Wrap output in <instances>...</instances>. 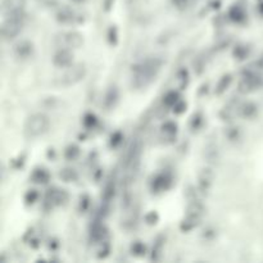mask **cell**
Masks as SVG:
<instances>
[{
	"label": "cell",
	"instance_id": "6da1fadb",
	"mask_svg": "<svg viewBox=\"0 0 263 263\" xmlns=\"http://www.w3.org/2000/svg\"><path fill=\"white\" fill-rule=\"evenodd\" d=\"M163 65L161 58H149L137 63L132 67V84L137 89H142L150 85L155 80Z\"/></svg>",
	"mask_w": 263,
	"mask_h": 263
},
{
	"label": "cell",
	"instance_id": "7a4b0ae2",
	"mask_svg": "<svg viewBox=\"0 0 263 263\" xmlns=\"http://www.w3.org/2000/svg\"><path fill=\"white\" fill-rule=\"evenodd\" d=\"M23 21H25L23 10L6 14V18L4 19L3 25H1V35L4 39L13 40L14 37L18 36L22 31V27H23Z\"/></svg>",
	"mask_w": 263,
	"mask_h": 263
},
{
	"label": "cell",
	"instance_id": "3957f363",
	"mask_svg": "<svg viewBox=\"0 0 263 263\" xmlns=\"http://www.w3.org/2000/svg\"><path fill=\"white\" fill-rule=\"evenodd\" d=\"M49 125L50 121L48 116L43 115V113H35L31 117L27 118L25 124V131L30 137L41 136L47 132Z\"/></svg>",
	"mask_w": 263,
	"mask_h": 263
},
{
	"label": "cell",
	"instance_id": "277c9868",
	"mask_svg": "<svg viewBox=\"0 0 263 263\" xmlns=\"http://www.w3.org/2000/svg\"><path fill=\"white\" fill-rule=\"evenodd\" d=\"M86 76V67L85 65H72L71 67L67 68V71L57 80V84L59 86H73V85L78 84L80 81H82Z\"/></svg>",
	"mask_w": 263,
	"mask_h": 263
},
{
	"label": "cell",
	"instance_id": "5b68a950",
	"mask_svg": "<svg viewBox=\"0 0 263 263\" xmlns=\"http://www.w3.org/2000/svg\"><path fill=\"white\" fill-rule=\"evenodd\" d=\"M54 43L59 49H78L84 44V36L77 31L62 32L57 35Z\"/></svg>",
	"mask_w": 263,
	"mask_h": 263
},
{
	"label": "cell",
	"instance_id": "8992f818",
	"mask_svg": "<svg viewBox=\"0 0 263 263\" xmlns=\"http://www.w3.org/2000/svg\"><path fill=\"white\" fill-rule=\"evenodd\" d=\"M263 85V78L261 77L257 72L254 71H247L243 74L242 80L239 82L238 90L239 93L242 94H248L252 93V91H256V90L260 89Z\"/></svg>",
	"mask_w": 263,
	"mask_h": 263
},
{
	"label": "cell",
	"instance_id": "52a82bcc",
	"mask_svg": "<svg viewBox=\"0 0 263 263\" xmlns=\"http://www.w3.org/2000/svg\"><path fill=\"white\" fill-rule=\"evenodd\" d=\"M53 63L58 68H68L73 65V53L69 49H58L53 57Z\"/></svg>",
	"mask_w": 263,
	"mask_h": 263
},
{
	"label": "cell",
	"instance_id": "ba28073f",
	"mask_svg": "<svg viewBox=\"0 0 263 263\" xmlns=\"http://www.w3.org/2000/svg\"><path fill=\"white\" fill-rule=\"evenodd\" d=\"M67 200H68V194L65 190H61L58 188H53V189L48 190L47 197H45V201H47V204H49L50 207L62 205Z\"/></svg>",
	"mask_w": 263,
	"mask_h": 263
},
{
	"label": "cell",
	"instance_id": "9c48e42d",
	"mask_svg": "<svg viewBox=\"0 0 263 263\" xmlns=\"http://www.w3.org/2000/svg\"><path fill=\"white\" fill-rule=\"evenodd\" d=\"M172 184V179L168 174H158L153 177L152 183H150V188L154 193H161L167 190Z\"/></svg>",
	"mask_w": 263,
	"mask_h": 263
},
{
	"label": "cell",
	"instance_id": "30bf717a",
	"mask_svg": "<svg viewBox=\"0 0 263 263\" xmlns=\"http://www.w3.org/2000/svg\"><path fill=\"white\" fill-rule=\"evenodd\" d=\"M34 44L28 40H22L14 47V56L21 61H26V59L31 58L34 54Z\"/></svg>",
	"mask_w": 263,
	"mask_h": 263
},
{
	"label": "cell",
	"instance_id": "8fae6325",
	"mask_svg": "<svg viewBox=\"0 0 263 263\" xmlns=\"http://www.w3.org/2000/svg\"><path fill=\"white\" fill-rule=\"evenodd\" d=\"M107 236H108V230L104 225L99 223V221H96L95 223L91 227V231H90V239L91 242L94 243H100L107 240Z\"/></svg>",
	"mask_w": 263,
	"mask_h": 263
},
{
	"label": "cell",
	"instance_id": "7c38bea8",
	"mask_svg": "<svg viewBox=\"0 0 263 263\" xmlns=\"http://www.w3.org/2000/svg\"><path fill=\"white\" fill-rule=\"evenodd\" d=\"M214 175L212 172L210 168H204V170H201V172L199 174V189L201 192H208L210 189V186H212V183H213Z\"/></svg>",
	"mask_w": 263,
	"mask_h": 263
},
{
	"label": "cell",
	"instance_id": "4fadbf2b",
	"mask_svg": "<svg viewBox=\"0 0 263 263\" xmlns=\"http://www.w3.org/2000/svg\"><path fill=\"white\" fill-rule=\"evenodd\" d=\"M26 5V0H4L3 1V12L4 14L10 13L22 12Z\"/></svg>",
	"mask_w": 263,
	"mask_h": 263
},
{
	"label": "cell",
	"instance_id": "5bb4252c",
	"mask_svg": "<svg viewBox=\"0 0 263 263\" xmlns=\"http://www.w3.org/2000/svg\"><path fill=\"white\" fill-rule=\"evenodd\" d=\"M118 99H120V91L117 86H111L104 96V107L107 109H113L117 105Z\"/></svg>",
	"mask_w": 263,
	"mask_h": 263
},
{
	"label": "cell",
	"instance_id": "9a60e30c",
	"mask_svg": "<svg viewBox=\"0 0 263 263\" xmlns=\"http://www.w3.org/2000/svg\"><path fill=\"white\" fill-rule=\"evenodd\" d=\"M32 183L39 184V185H47L50 181V174L47 168L43 167H37L35 168L34 172L31 175Z\"/></svg>",
	"mask_w": 263,
	"mask_h": 263
},
{
	"label": "cell",
	"instance_id": "2e32d148",
	"mask_svg": "<svg viewBox=\"0 0 263 263\" xmlns=\"http://www.w3.org/2000/svg\"><path fill=\"white\" fill-rule=\"evenodd\" d=\"M56 18L62 25H72V23H74L77 17H76L73 10H71L69 8H62V9L57 13Z\"/></svg>",
	"mask_w": 263,
	"mask_h": 263
},
{
	"label": "cell",
	"instance_id": "e0dca14e",
	"mask_svg": "<svg viewBox=\"0 0 263 263\" xmlns=\"http://www.w3.org/2000/svg\"><path fill=\"white\" fill-rule=\"evenodd\" d=\"M238 111L242 117L248 118V120H252V118H254L256 116H257L258 107L254 104V103L247 102V103H244V104L240 105Z\"/></svg>",
	"mask_w": 263,
	"mask_h": 263
},
{
	"label": "cell",
	"instance_id": "ac0fdd59",
	"mask_svg": "<svg viewBox=\"0 0 263 263\" xmlns=\"http://www.w3.org/2000/svg\"><path fill=\"white\" fill-rule=\"evenodd\" d=\"M116 194V183L115 180H109L108 183L105 184L104 190H103V195H102V200L103 203H111V200L115 198Z\"/></svg>",
	"mask_w": 263,
	"mask_h": 263
},
{
	"label": "cell",
	"instance_id": "d6986e66",
	"mask_svg": "<svg viewBox=\"0 0 263 263\" xmlns=\"http://www.w3.org/2000/svg\"><path fill=\"white\" fill-rule=\"evenodd\" d=\"M232 82V76L230 73H226L223 74L222 77L218 80V82H217L216 85V90H214V93L217 94V95H222L225 91H226L227 89L230 87V85H231Z\"/></svg>",
	"mask_w": 263,
	"mask_h": 263
},
{
	"label": "cell",
	"instance_id": "ffe728a7",
	"mask_svg": "<svg viewBox=\"0 0 263 263\" xmlns=\"http://www.w3.org/2000/svg\"><path fill=\"white\" fill-rule=\"evenodd\" d=\"M199 221H200V217L189 216V214H186L185 220H184L183 222H181V225H180V229H181V231H184V232L192 231L193 229H195V227L198 226Z\"/></svg>",
	"mask_w": 263,
	"mask_h": 263
},
{
	"label": "cell",
	"instance_id": "44dd1931",
	"mask_svg": "<svg viewBox=\"0 0 263 263\" xmlns=\"http://www.w3.org/2000/svg\"><path fill=\"white\" fill-rule=\"evenodd\" d=\"M189 72H188V69L185 68H181L179 72H177L176 74V78H175V81H176V86L179 90H184L186 86H188V84H189Z\"/></svg>",
	"mask_w": 263,
	"mask_h": 263
},
{
	"label": "cell",
	"instance_id": "7402d4cb",
	"mask_svg": "<svg viewBox=\"0 0 263 263\" xmlns=\"http://www.w3.org/2000/svg\"><path fill=\"white\" fill-rule=\"evenodd\" d=\"M229 18L235 23H242L245 19V12L242 6L234 5L229 10Z\"/></svg>",
	"mask_w": 263,
	"mask_h": 263
},
{
	"label": "cell",
	"instance_id": "603a6c76",
	"mask_svg": "<svg viewBox=\"0 0 263 263\" xmlns=\"http://www.w3.org/2000/svg\"><path fill=\"white\" fill-rule=\"evenodd\" d=\"M161 132L164 137H167V139H172V137L176 136L177 125L172 121L164 122L161 127Z\"/></svg>",
	"mask_w": 263,
	"mask_h": 263
},
{
	"label": "cell",
	"instance_id": "cb8c5ba5",
	"mask_svg": "<svg viewBox=\"0 0 263 263\" xmlns=\"http://www.w3.org/2000/svg\"><path fill=\"white\" fill-rule=\"evenodd\" d=\"M203 210H204V207L201 204L200 201L198 200H193L188 208H186V214H189V216H195V217H200L201 213H203Z\"/></svg>",
	"mask_w": 263,
	"mask_h": 263
},
{
	"label": "cell",
	"instance_id": "d4e9b609",
	"mask_svg": "<svg viewBox=\"0 0 263 263\" xmlns=\"http://www.w3.org/2000/svg\"><path fill=\"white\" fill-rule=\"evenodd\" d=\"M180 100V94L179 91H175V90H171L168 91L163 98V104L166 107H171V108H174L175 105L177 104V102Z\"/></svg>",
	"mask_w": 263,
	"mask_h": 263
},
{
	"label": "cell",
	"instance_id": "484cf974",
	"mask_svg": "<svg viewBox=\"0 0 263 263\" xmlns=\"http://www.w3.org/2000/svg\"><path fill=\"white\" fill-rule=\"evenodd\" d=\"M81 154V150L76 144H71L66 148L65 150V158L68 161H76Z\"/></svg>",
	"mask_w": 263,
	"mask_h": 263
},
{
	"label": "cell",
	"instance_id": "4316f807",
	"mask_svg": "<svg viewBox=\"0 0 263 263\" xmlns=\"http://www.w3.org/2000/svg\"><path fill=\"white\" fill-rule=\"evenodd\" d=\"M59 177L65 181V183H73L77 180V172L73 168H63L59 174Z\"/></svg>",
	"mask_w": 263,
	"mask_h": 263
},
{
	"label": "cell",
	"instance_id": "83f0119b",
	"mask_svg": "<svg viewBox=\"0 0 263 263\" xmlns=\"http://www.w3.org/2000/svg\"><path fill=\"white\" fill-rule=\"evenodd\" d=\"M249 53H251L249 47L240 44V45H238V47L234 49V57H235L238 61H244V59L249 56Z\"/></svg>",
	"mask_w": 263,
	"mask_h": 263
},
{
	"label": "cell",
	"instance_id": "f1b7e54d",
	"mask_svg": "<svg viewBox=\"0 0 263 263\" xmlns=\"http://www.w3.org/2000/svg\"><path fill=\"white\" fill-rule=\"evenodd\" d=\"M82 122H84V126L86 127V129H94V127L98 125V117H96L94 113H86V115L84 116Z\"/></svg>",
	"mask_w": 263,
	"mask_h": 263
},
{
	"label": "cell",
	"instance_id": "f546056e",
	"mask_svg": "<svg viewBox=\"0 0 263 263\" xmlns=\"http://www.w3.org/2000/svg\"><path fill=\"white\" fill-rule=\"evenodd\" d=\"M109 252H111V244L108 243V240L100 242L99 248H98V251H96V253H98V257L99 258L107 257V256L109 254Z\"/></svg>",
	"mask_w": 263,
	"mask_h": 263
},
{
	"label": "cell",
	"instance_id": "4dcf8cb0",
	"mask_svg": "<svg viewBox=\"0 0 263 263\" xmlns=\"http://www.w3.org/2000/svg\"><path fill=\"white\" fill-rule=\"evenodd\" d=\"M145 245L142 244L141 242H135L131 245V253H132L133 256H136V257H142V256L145 254Z\"/></svg>",
	"mask_w": 263,
	"mask_h": 263
},
{
	"label": "cell",
	"instance_id": "1f68e13d",
	"mask_svg": "<svg viewBox=\"0 0 263 263\" xmlns=\"http://www.w3.org/2000/svg\"><path fill=\"white\" fill-rule=\"evenodd\" d=\"M203 125V116L201 113H195L194 116L192 117V121H190V127H192V130H199Z\"/></svg>",
	"mask_w": 263,
	"mask_h": 263
},
{
	"label": "cell",
	"instance_id": "d6a6232c",
	"mask_svg": "<svg viewBox=\"0 0 263 263\" xmlns=\"http://www.w3.org/2000/svg\"><path fill=\"white\" fill-rule=\"evenodd\" d=\"M122 140H124V135H122L121 131H116V132L112 133L111 136V146L112 148H117L122 144Z\"/></svg>",
	"mask_w": 263,
	"mask_h": 263
},
{
	"label": "cell",
	"instance_id": "836d02e7",
	"mask_svg": "<svg viewBox=\"0 0 263 263\" xmlns=\"http://www.w3.org/2000/svg\"><path fill=\"white\" fill-rule=\"evenodd\" d=\"M39 199V193H37V190H28L27 193H26L25 195V201L27 203V204H34L35 201Z\"/></svg>",
	"mask_w": 263,
	"mask_h": 263
},
{
	"label": "cell",
	"instance_id": "e575fe53",
	"mask_svg": "<svg viewBox=\"0 0 263 263\" xmlns=\"http://www.w3.org/2000/svg\"><path fill=\"white\" fill-rule=\"evenodd\" d=\"M89 205H90V198L87 197L86 194L82 195V197H81V199H80V210L81 212H85V210L89 208Z\"/></svg>",
	"mask_w": 263,
	"mask_h": 263
},
{
	"label": "cell",
	"instance_id": "d590c367",
	"mask_svg": "<svg viewBox=\"0 0 263 263\" xmlns=\"http://www.w3.org/2000/svg\"><path fill=\"white\" fill-rule=\"evenodd\" d=\"M108 39L112 45H116V44H117V30H116V27H113V26L109 28Z\"/></svg>",
	"mask_w": 263,
	"mask_h": 263
},
{
	"label": "cell",
	"instance_id": "8d00e7d4",
	"mask_svg": "<svg viewBox=\"0 0 263 263\" xmlns=\"http://www.w3.org/2000/svg\"><path fill=\"white\" fill-rule=\"evenodd\" d=\"M239 133L240 132H239L238 127H232V129H229V130H227L226 135L230 140H232V141H234V140L239 139Z\"/></svg>",
	"mask_w": 263,
	"mask_h": 263
},
{
	"label": "cell",
	"instance_id": "74e56055",
	"mask_svg": "<svg viewBox=\"0 0 263 263\" xmlns=\"http://www.w3.org/2000/svg\"><path fill=\"white\" fill-rule=\"evenodd\" d=\"M185 109H186V103L183 102V100H179L177 104L174 107V112L176 115H181V113H184Z\"/></svg>",
	"mask_w": 263,
	"mask_h": 263
},
{
	"label": "cell",
	"instance_id": "f35d334b",
	"mask_svg": "<svg viewBox=\"0 0 263 263\" xmlns=\"http://www.w3.org/2000/svg\"><path fill=\"white\" fill-rule=\"evenodd\" d=\"M158 218H159V217H158V214L155 213V212H150V213L146 214L145 217L146 222H148L149 225H155V223L158 222Z\"/></svg>",
	"mask_w": 263,
	"mask_h": 263
},
{
	"label": "cell",
	"instance_id": "ab89813d",
	"mask_svg": "<svg viewBox=\"0 0 263 263\" xmlns=\"http://www.w3.org/2000/svg\"><path fill=\"white\" fill-rule=\"evenodd\" d=\"M172 3H174L179 9H184V8H186L188 3H189V0H172Z\"/></svg>",
	"mask_w": 263,
	"mask_h": 263
},
{
	"label": "cell",
	"instance_id": "60d3db41",
	"mask_svg": "<svg viewBox=\"0 0 263 263\" xmlns=\"http://www.w3.org/2000/svg\"><path fill=\"white\" fill-rule=\"evenodd\" d=\"M73 1H76V3H82L84 0H73Z\"/></svg>",
	"mask_w": 263,
	"mask_h": 263
}]
</instances>
